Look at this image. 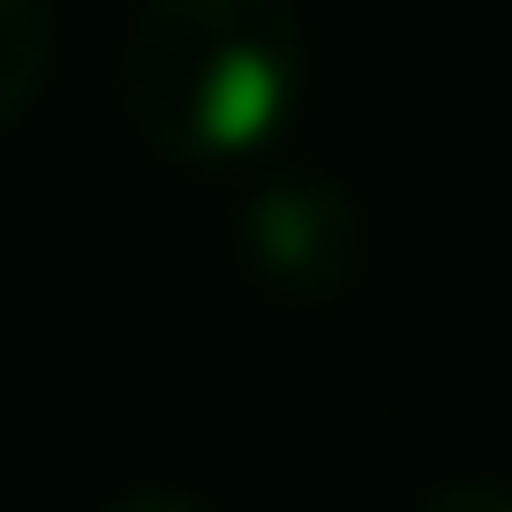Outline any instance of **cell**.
Returning <instances> with one entry per match:
<instances>
[{
  "instance_id": "obj_1",
  "label": "cell",
  "mask_w": 512,
  "mask_h": 512,
  "mask_svg": "<svg viewBox=\"0 0 512 512\" xmlns=\"http://www.w3.org/2000/svg\"><path fill=\"white\" fill-rule=\"evenodd\" d=\"M121 83L136 128L166 159H264L302 98L294 0H144Z\"/></svg>"
},
{
  "instance_id": "obj_2",
  "label": "cell",
  "mask_w": 512,
  "mask_h": 512,
  "mask_svg": "<svg viewBox=\"0 0 512 512\" xmlns=\"http://www.w3.org/2000/svg\"><path fill=\"white\" fill-rule=\"evenodd\" d=\"M241 249H249V272L279 302H339L362 272L354 196L324 174H279L241 211Z\"/></svg>"
},
{
  "instance_id": "obj_3",
  "label": "cell",
  "mask_w": 512,
  "mask_h": 512,
  "mask_svg": "<svg viewBox=\"0 0 512 512\" xmlns=\"http://www.w3.org/2000/svg\"><path fill=\"white\" fill-rule=\"evenodd\" d=\"M53 68V0H0V128L23 121Z\"/></svg>"
},
{
  "instance_id": "obj_4",
  "label": "cell",
  "mask_w": 512,
  "mask_h": 512,
  "mask_svg": "<svg viewBox=\"0 0 512 512\" xmlns=\"http://www.w3.org/2000/svg\"><path fill=\"white\" fill-rule=\"evenodd\" d=\"M415 512H512V490L505 482H445V490H430Z\"/></svg>"
},
{
  "instance_id": "obj_5",
  "label": "cell",
  "mask_w": 512,
  "mask_h": 512,
  "mask_svg": "<svg viewBox=\"0 0 512 512\" xmlns=\"http://www.w3.org/2000/svg\"><path fill=\"white\" fill-rule=\"evenodd\" d=\"M106 512H204V505L181 497V490H128V497H113Z\"/></svg>"
}]
</instances>
